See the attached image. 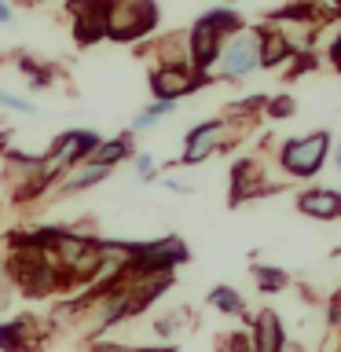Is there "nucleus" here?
<instances>
[{"label": "nucleus", "mask_w": 341, "mask_h": 352, "mask_svg": "<svg viewBox=\"0 0 341 352\" xmlns=\"http://www.w3.org/2000/svg\"><path fill=\"white\" fill-rule=\"evenodd\" d=\"M250 275H253V286L261 294H283L290 286V275L279 264H250Z\"/></svg>", "instance_id": "21"}, {"label": "nucleus", "mask_w": 341, "mask_h": 352, "mask_svg": "<svg viewBox=\"0 0 341 352\" xmlns=\"http://www.w3.org/2000/svg\"><path fill=\"white\" fill-rule=\"evenodd\" d=\"M209 308H217V312H224V316H231V319H246L250 323V308H246V297H242L235 286H228V283H220V286H213L209 290Z\"/></svg>", "instance_id": "20"}, {"label": "nucleus", "mask_w": 341, "mask_h": 352, "mask_svg": "<svg viewBox=\"0 0 341 352\" xmlns=\"http://www.w3.org/2000/svg\"><path fill=\"white\" fill-rule=\"evenodd\" d=\"M169 114H176V103H154V99H151V103H147L136 118L129 121V132H132V136H143V132L158 129Z\"/></svg>", "instance_id": "22"}, {"label": "nucleus", "mask_w": 341, "mask_h": 352, "mask_svg": "<svg viewBox=\"0 0 341 352\" xmlns=\"http://www.w3.org/2000/svg\"><path fill=\"white\" fill-rule=\"evenodd\" d=\"M99 143H103V136H99L96 129H66L48 143V151H44L41 158H44V176L52 180V191L70 169H77V165H85L92 158V151Z\"/></svg>", "instance_id": "5"}, {"label": "nucleus", "mask_w": 341, "mask_h": 352, "mask_svg": "<svg viewBox=\"0 0 341 352\" xmlns=\"http://www.w3.org/2000/svg\"><path fill=\"white\" fill-rule=\"evenodd\" d=\"M253 70H261V44H257V30L246 26L242 33L224 41L220 48V59L209 74V81H246Z\"/></svg>", "instance_id": "9"}, {"label": "nucleus", "mask_w": 341, "mask_h": 352, "mask_svg": "<svg viewBox=\"0 0 341 352\" xmlns=\"http://www.w3.org/2000/svg\"><path fill=\"white\" fill-rule=\"evenodd\" d=\"M330 162H334L338 169H341V136L334 140V147H330Z\"/></svg>", "instance_id": "35"}, {"label": "nucleus", "mask_w": 341, "mask_h": 352, "mask_svg": "<svg viewBox=\"0 0 341 352\" xmlns=\"http://www.w3.org/2000/svg\"><path fill=\"white\" fill-rule=\"evenodd\" d=\"M110 176H114V169H103V165H96V162H85V165H77V169H70V173H66L59 184H55V198H74V195H85V191H92V187L107 184Z\"/></svg>", "instance_id": "17"}, {"label": "nucleus", "mask_w": 341, "mask_h": 352, "mask_svg": "<svg viewBox=\"0 0 341 352\" xmlns=\"http://www.w3.org/2000/svg\"><path fill=\"white\" fill-rule=\"evenodd\" d=\"M257 44H261V70H279L290 59H297V44L290 37V30L268 26V22H257Z\"/></svg>", "instance_id": "13"}, {"label": "nucleus", "mask_w": 341, "mask_h": 352, "mask_svg": "<svg viewBox=\"0 0 341 352\" xmlns=\"http://www.w3.org/2000/svg\"><path fill=\"white\" fill-rule=\"evenodd\" d=\"M8 151H11V132H8V129H0V158H4Z\"/></svg>", "instance_id": "34"}, {"label": "nucleus", "mask_w": 341, "mask_h": 352, "mask_svg": "<svg viewBox=\"0 0 341 352\" xmlns=\"http://www.w3.org/2000/svg\"><path fill=\"white\" fill-rule=\"evenodd\" d=\"M187 319H191V312H187V308H176V312L162 316V319H154V334L165 338V341H173V338L187 327Z\"/></svg>", "instance_id": "25"}, {"label": "nucleus", "mask_w": 341, "mask_h": 352, "mask_svg": "<svg viewBox=\"0 0 341 352\" xmlns=\"http://www.w3.org/2000/svg\"><path fill=\"white\" fill-rule=\"evenodd\" d=\"M297 213L312 220H341V191L338 187H305L297 195Z\"/></svg>", "instance_id": "16"}, {"label": "nucleus", "mask_w": 341, "mask_h": 352, "mask_svg": "<svg viewBox=\"0 0 341 352\" xmlns=\"http://www.w3.org/2000/svg\"><path fill=\"white\" fill-rule=\"evenodd\" d=\"M11 305V279H8V264L0 257V312Z\"/></svg>", "instance_id": "31"}, {"label": "nucleus", "mask_w": 341, "mask_h": 352, "mask_svg": "<svg viewBox=\"0 0 341 352\" xmlns=\"http://www.w3.org/2000/svg\"><path fill=\"white\" fill-rule=\"evenodd\" d=\"M283 352H308V349H301V345H290V341H286V349Z\"/></svg>", "instance_id": "36"}, {"label": "nucleus", "mask_w": 341, "mask_h": 352, "mask_svg": "<svg viewBox=\"0 0 341 352\" xmlns=\"http://www.w3.org/2000/svg\"><path fill=\"white\" fill-rule=\"evenodd\" d=\"M147 81H151L154 103H176V107H180V99L195 96L198 88L213 85L209 77L198 74L191 63H154V70H151Z\"/></svg>", "instance_id": "10"}, {"label": "nucleus", "mask_w": 341, "mask_h": 352, "mask_svg": "<svg viewBox=\"0 0 341 352\" xmlns=\"http://www.w3.org/2000/svg\"><path fill=\"white\" fill-rule=\"evenodd\" d=\"M246 30V19L235 8H209L195 19V26L187 30V63L195 66L202 77L213 74V66L220 59V48H224L228 37Z\"/></svg>", "instance_id": "1"}, {"label": "nucleus", "mask_w": 341, "mask_h": 352, "mask_svg": "<svg viewBox=\"0 0 341 352\" xmlns=\"http://www.w3.org/2000/svg\"><path fill=\"white\" fill-rule=\"evenodd\" d=\"M66 11H70V19H74V41L81 44V48L107 41V4L85 0V4H70Z\"/></svg>", "instance_id": "14"}, {"label": "nucleus", "mask_w": 341, "mask_h": 352, "mask_svg": "<svg viewBox=\"0 0 341 352\" xmlns=\"http://www.w3.org/2000/svg\"><path fill=\"white\" fill-rule=\"evenodd\" d=\"M132 165H136V176H140V184H154L158 180V158L154 154H147V151H136V158H132Z\"/></svg>", "instance_id": "27"}, {"label": "nucleus", "mask_w": 341, "mask_h": 352, "mask_svg": "<svg viewBox=\"0 0 341 352\" xmlns=\"http://www.w3.org/2000/svg\"><path fill=\"white\" fill-rule=\"evenodd\" d=\"M158 30V4L151 0H114L107 4V41L140 44Z\"/></svg>", "instance_id": "7"}, {"label": "nucleus", "mask_w": 341, "mask_h": 352, "mask_svg": "<svg viewBox=\"0 0 341 352\" xmlns=\"http://www.w3.org/2000/svg\"><path fill=\"white\" fill-rule=\"evenodd\" d=\"M327 63H330V70L341 74V26H334V33L327 41Z\"/></svg>", "instance_id": "30"}, {"label": "nucleus", "mask_w": 341, "mask_h": 352, "mask_svg": "<svg viewBox=\"0 0 341 352\" xmlns=\"http://www.w3.org/2000/svg\"><path fill=\"white\" fill-rule=\"evenodd\" d=\"M250 338H253V352H283L286 349V327L283 316L275 308H261L250 316Z\"/></svg>", "instance_id": "15"}, {"label": "nucleus", "mask_w": 341, "mask_h": 352, "mask_svg": "<svg viewBox=\"0 0 341 352\" xmlns=\"http://www.w3.org/2000/svg\"><path fill=\"white\" fill-rule=\"evenodd\" d=\"M4 184L15 206H26L33 198H41L44 191H52V180L44 176V158L41 154L15 151V147L4 154Z\"/></svg>", "instance_id": "8"}, {"label": "nucleus", "mask_w": 341, "mask_h": 352, "mask_svg": "<svg viewBox=\"0 0 341 352\" xmlns=\"http://www.w3.org/2000/svg\"><path fill=\"white\" fill-rule=\"evenodd\" d=\"M48 334H52L48 319L37 316L8 319V323H0V352H33Z\"/></svg>", "instance_id": "12"}, {"label": "nucleus", "mask_w": 341, "mask_h": 352, "mask_svg": "<svg viewBox=\"0 0 341 352\" xmlns=\"http://www.w3.org/2000/svg\"><path fill=\"white\" fill-rule=\"evenodd\" d=\"M257 129V118H242V114H220V118H206L195 129H187L184 136V151L176 165H202L220 151H231L235 143H242L250 132Z\"/></svg>", "instance_id": "2"}, {"label": "nucleus", "mask_w": 341, "mask_h": 352, "mask_svg": "<svg viewBox=\"0 0 341 352\" xmlns=\"http://www.w3.org/2000/svg\"><path fill=\"white\" fill-rule=\"evenodd\" d=\"M11 22H15V8L8 0H0V26H11Z\"/></svg>", "instance_id": "33"}, {"label": "nucleus", "mask_w": 341, "mask_h": 352, "mask_svg": "<svg viewBox=\"0 0 341 352\" xmlns=\"http://www.w3.org/2000/svg\"><path fill=\"white\" fill-rule=\"evenodd\" d=\"M220 349H224V352H253L250 327H246V330H231L228 338H220Z\"/></svg>", "instance_id": "29"}, {"label": "nucleus", "mask_w": 341, "mask_h": 352, "mask_svg": "<svg viewBox=\"0 0 341 352\" xmlns=\"http://www.w3.org/2000/svg\"><path fill=\"white\" fill-rule=\"evenodd\" d=\"M264 22L268 26H297V30H312V26H323V4L308 0V4H283V8H272L264 11Z\"/></svg>", "instance_id": "18"}, {"label": "nucleus", "mask_w": 341, "mask_h": 352, "mask_svg": "<svg viewBox=\"0 0 341 352\" xmlns=\"http://www.w3.org/2000/svg\"><path fill=\"white\" fill-rule=\"evenodd\" d=\"M0 107H4V110H15V114H33V110H37V107H33V99L15 96V92H11V88H4V85H0Z\"/></svg>", "instance_id": "28"}, {"label": "nucleus", "mask_w": 341, "mask_h": 352, "mask_svg": "<svg viewBox=\"0 0 341 352\" xmlns=\"http://www.w3.org/2000/svg\"><path fill=\"white\" fill-rule=\"evenodd\" d=\"M294 114H297V99L290 92L268 96V107H264V118H268V121H290Z\"/></svg>", "instance_id": "24"}, {"label": "nucleus", "mask_w": 341, "mask_h": 352, "mask_svg": "<svg viewBox=\"0 0 341 352\" xmlns=\"http://www.w3.org/2000/svg\"><path fill=\"white\" fill-rule=\"evenodd\" d=\"M330 147H334V132L316 129L308 136H290L275 147V162L290 180H312L323 173V165L330 162Z\"/></svg>", "instance_id": "4"}, {"label": "nucleus", "mask_w": 341, "mask_h": 352, "mask_svg": "<svg viewBox=\"0 0 341 352\" xmlns=\"http://www.w3.org/2000/svg\"><path fill=\"white\" fill-rule=\"evenodd\" d=\"M191 261V250L180 235H162L151 242H136L129 264V279H158V275H176L180 264Z\"/></svg>", "instance_id": "6"}, {"label": "nucleus", "mask_w": 341, "mask_h": 352, "mask_svg": "<svg viewBox=\"0 0 341 352\" xmlns=\"http://www.w3.org/2000/svg\"><path fill=\"white\" fill-rule=\"evenodd\" d=\"M19 70L26 74L30 88H37V92H44V88H52V81L59 77V66L41 63V59H33V55H19Z\"/></svg>", "instance_id": "23"}, {"label": "nucleus", "mask_w": 341, "mask_h": 352, "mask_svg": "<svg viewBox=\"0 0 341 352\" xmlns=\"http://www.w3.org/2000/svg\"><path fill=\"white\" fill-rule=\"evenodd\" d=\"M88 352H176V345H125V341H107V338H99L88 345Z\"/></svg>", "instance_id": "26"}, {"label": "nucleus", "mask_w": 341, "mask_h": 352, "mask_svg": "<svg viewBox=\"0 0 341 352\" xmlns=\"http://www.w3.org/2000/svg\"><path fill=\"white\" fill-rule=\"evenodd\" d=\"M8 279L11 290L26 297H52V294H70V283L59 268L52 250H8Z\"/></svg>", "instance_id": "3"}, {"label": "nucleus", "mask_w": 341, "mask_h": 352, "mask_svg": "<svg viewBox=\"0 0 341 352\" xmlns=\"http://www.w3.org/2000/svg\"><path fill=\"white\" fill-rule=\"evenodd\" d=\"M286 184H268L264 180V165L261 158H239L231 165V195L228 202L231 206H242L246 198H264L272 191H283Z\"/></svg>", "instance_id": "11"}, {"label": "nucleus", "mask_w": 341, "mask_h": 352, "mask_svg": "<svg viewBox=\"0 0 341 352\" xmlns=\"http://www.w3.org/2000/svg\"><path fill=\"white\" fill-rule=\"evenodd\" d=\"M165 191H173V195H191V184H180V180H173V176H165Z\"/></svg>", "instance_id": "32"}, {"label": "nucleus", "mask_w": 341, "mask_h": 352, "mask_svg": "<svg viewBox=\"0 0 341 352\" xmlns=\"http://www.w3.org/2000/svg\"><path fill=\"white\" fill-rule=\"evenodd\" d=\"M132 158H136V136L125 129V132H118V136H110V140L99 143L88 162L103 165V169H118L121 162H132Z\"/></svg>", "instance_id": "19"}]
</instances>
